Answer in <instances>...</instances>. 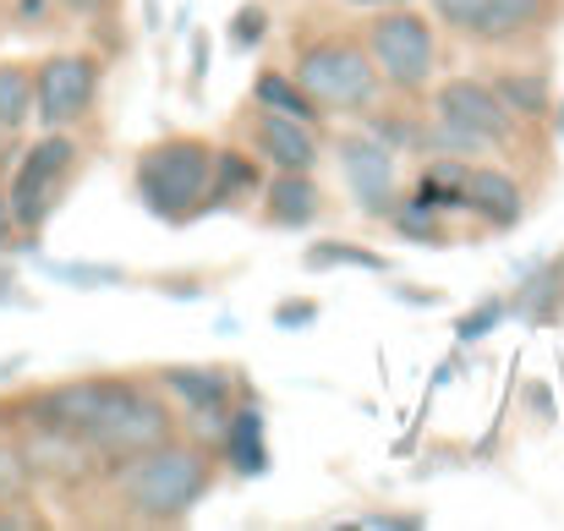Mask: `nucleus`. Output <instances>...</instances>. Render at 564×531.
<instances>
[{
    "label": "nucleus",
    "mask_w": 564,
    "mask_h": 531,
    "mask_svg": "<svg viewBox=\"0 0 564 531\" xmlns=\"http://www.w3.org/2000/svg\"><path fill=\"white\" fill-rule=\"evenodd\" d=\"M263 33H269V11H263V6H241V11L230 17V44H236V50L263 44Z\"/></svg>",
    "instance_id": "c85d7f7f"
},
{
    "label": "nucleus",
    "mask_w": 564,
    "mask_h": 531,
    "mask_svg": "<svg viewBox=\"0 0 564 531\" xmlns=\"http://www.w3.org/2000/svg\"><path fill=\"white\" fill-rule=\"evenodd\" d=\"M291 77L307 88V99H313L318 110H340V116L368 110L378 94L373 55H368L357 39H340V33H324V39L302 44Z\"/></svg>",
    "instance_id": "7ed1b4c3"
},
{
    "label": "nucleus",
    "mask_w": 564,
    "mask_h": 531,
    "mask_svg": "<svg viewBox=\"0 0 564 531\" xmlns=\"http://www.w3.org/2000/svg\"><path fill=\"white\" fill-rule=\"evenodd\" d=\"M28 483H33V472H28L22 449L0 444V505H17V499L28 494Z\"/></svg>",
    "instance_id": "cd10ccee"
},
{
    "label": "nucleus",
    "mask_w": 564,
    "mask_h": 531,
    "mask_svg": "<svg viewBox=\"0 0 564 531\" xmlns=\"http://www.w3.org/2000/svg\"><path fill=\"white\" fill-rule=\"evenodd\" d=\"M214 472H208V455L192 449V444H160L149 455H132L116 466V494L127 505V516L138 521H154V527H171V521H187L192 505L208 494Z\"/></svg>",
    "instance_id": "f257e3e1"
},
{
    "label": "nucleus",
    "mask_w": 564,
    "mask_h": 531,
    "mask_svg": "<svg viewBox=\"0 0 564 531\" xmlns=\"http://www.w3.org/2000/svg\"><path fill=\"white\" fill-rule=\"evenodd\" d=\"M460 192H466V208L471 214H482L494 230H510V225H521V186L505 176V171H488V165H466V176H460Z\"/></svg>",
    "instance_id": "2eb2a0df"
},
{
    "label": "nucleus",
    "mask_w": 564,
    "mask_h": 531,
    "mask_svg": "<svg viewBox=\"0 0 564 531\" xmlns=\"http://www.w3.org/2000/svg\"><path fill=\"white\" fill-rule=\"evenodd\" d=\"M72 11H83V17H94V11H105V0H66Z\"/></svg>",
    "instance_id": "58836bf2"
},
{
    "label": "nucleus",
    "mask_w": 564,
    "mask_h": 531,
    "mask_svg": "<svg viewBox=\"0 0 564 531\" xmlns=\"http://www.w3.org/2000/svg\"><path fill=\"white\" fill-rule=\"evenodd\" d=\"M44 274L72 280L77 291H99V285H127V274L116 263H44Z\"/></svg>",
    "instance_id": "a878e982"
},
{
    "label": "nucleus",
    "mask_w": 564,
    "mask_h": 531,
    "mask_svg": "<svg viewBox=\"0 0 564 531\" xmlns=\"http://www.w3.org/2000/svg\"><path fill=\"white\" fill-rule=\"evenodd\" d=\"M302 263H307V269H368V274H383V269H389L378 252L351 247V241H313V247L302 252Z\"/></svg>",
    "instance_id": "5701e85b"
},
{
    "label": "nucleus",
    "mask_w": 564,
    "mask_h": 531,
    "mask_svg": "<svg viewBox=\"0 0 564 531\" xmlns=\"http://www.w3.org/2000/svg\"><path fill=\"white\" fill-rule=\"evenodd\" d=\"M560 132H564V105H560Z\"/></svg>",
    "instance_id": "a19ab883"
},
{
    "label": "nucleus",
    "mask_w": 564,
    "mask_h": 531,
    "mask_svg": "<svg viewBox=\"0 0 564 531\" xmlns=\"http://www.w3.org/2000/svg\"><path fill=\"white\" fill-rule=\"evenodd\" d=\"M549 0H433L438 22H449L460 39L477 44H505L516 33H527L532 22H543Z\"/></svg>",
    "instance_id": "1a4fd4ad"
},
{
    "label": "nucleus",
    "mask_w": 564,
    "mask_h": 531,
    "mask_svg": "<svg viewBox=\"0 0 564 531\" xmlns=\"http://www.w3.org/2000/svg\"><path fill=\"white\" fill-rule=\"evenodd\" d=\"M527 400H532V405H538V411H549V405H554V400H549V389H543V383H538V389H527Z\"/></svg>",
    "instance_id": "4c0bfd02"
},
{
    "label": "nucleus",
    "mask_w": 564,
    "mask_h": 531,
    "mask_svg": "<svg viewBox=\"0 0 564 531\" xmlns=\"http://www.w3.org/2000/svg\"><path fill=\"white\" fill-rule=\"evenodd\" d=\"M433 105H438V121H449V127H460L482 143H505L510 127H516V116L499 105L494 83H477V77H449Z\"/></svg>",
    "instance_id": "9d476101"
},
{
    "label": "nucleus",
    "mask_w": 564,
    "mask_h": 531,
    "mask_svg": "<svg viewBox=\"0 0 564 531\" xmlns=\"http://www.w3.org/2000/svg\"><path fill=\"white\" fill-rule=\"evenodd\" d=\"M318 208H324V192H318L313 171H280V176L269 181V192H263V219L280 225V230L313 225Z\"/></svg>",
    "instance_id": "4468645a"
},
{
    "label": "nucleus",
    "mask_w": 564,
    "mask_h": 531,
    "mask_svg": "<svg viewBox=\"0 0 564 531\" xmlns=\"http://www.w3.org/2000/svg\"><path fill=\"white\" fill-rule=\"evenodd\" d=\"M28 116H33V72L6 61V66H0V127L17 132Z\"/></svg>",
    "instance_id": "4be33fe9"
},
{
    "label": "nucleus",
    "mask_w": 564,
    "mask_h": 531,
    "mask_svg": "<svg viewBox=\"0 0 564 531\" xmlns=\"http://www.w3.org/2000/svg\"><path fill=\"white\" fill-rule=\"evenodd\" d=\"M394 230L411 236L416 247H449V230L438 225V214H433V208H416V203L394 208Z\"/></svg>",
    "instance_id": "b1692460"
},
{
    "label": "nucleus",
    "mask_w": 564,
    "mask_h": 531,
    "mask_svg": "<svg viewBox=\"0 0 564 531\" xmlns=\"http://www.w3.org/2000/svg\"><path fill=\"white\" fill-rule=\"evenodd\" d=\"M22 460L33 477H50V483H88L105 466L94 455V444L83 433H66V427H33L22 444Z\"/></svg>",
    "instance_id": "f8f14e48"
},
{
    "label": "nucleus",
    "mask_w": 564,
    "mask_h": 531,
    "mask_svg": "<svg viewBox=\"0 0 564 531\" xmlns=\"http://www.w3.org/2000/svg\"><path fill=\"white\" fill-rule=\"evenodd\" d=\"M494 94L521 121H543L554 110L549 105V77H538V72H505V77H494Z\"/></svg>",
    "instance_id": "412c9836"
},
{
    "label": "nucleus",
    "mask_w": 564,
    "mask_h": 531,
    "mask_svg": "<svg viewBox=\"0 0 564 531\" xmlns=\"http://www.w3.org/2000/svg\"><path fill=\"white\" fill-rule=\"evenodd\" d=\"M72 165H77V143L61 138V132H50L44 143H33V149L22 154V165H17V176H11V192H6L11 219H17L22 230H39V225L55 214Z\"/></svg>",
    "instance_id": "39448f33"
},
{
    "label": "nucleus",
    "mask_w": 564,
    "mask_h": 531,
    "mask_svg": "<svg viewBox=\"0 0 564 531\" xmlns=\"http://www.w3.org/2000/svg\"><path fill=\"white\" fill-rule=\"evenodd\" d=\"M340 176L362 214H394V149H383L378 138H340Z\"/></svg>",
    "instance_id": "9b49d317"
},
{
    "label": "nucleus",
    "mask_w": 564,
    "mask_h": 531,
    "mask_svg": "<svg viewBox=\"0 0 564 531\" xmlns=\"http://www.w3.org/2000/svg\"><path fill=\"white\" fill-rule=\"evenodd\" d=\"M252 99H258V110H280V116H296V121H318L324 110L307 99V88L296 83V77H285V72H263L258 83H252Z\"/></svg>",
    "instance_id": "aec40b11"
},
{
    "label": "nucleus",
    "mask_w": 564,
    "mask_h": 531,
    "mask_svg": "<svg viewBox=\"0 0 564 531\" xmlns=\"http://www.w3.org/2000/svg\"><path fill=\"white\" fill-rule=\"evenodd\" d=\"M127 394H138L132 378H77V383H55L39 400H28L33 427H66V433H88L99 427Z\"/></svg>",
    "instance_id": "0eeeda50"
},
{
    "label": "nucleus",
    "mask_w": 564,
    "mask_h": 531,
    "mask_svg": "<svg viewBox=\"0 0 564 531\" xmlns=\"http://www.w3.org/2000/svg\"><path fill=\"white\" fill-rule=\"evenodd\" d=\"M516 318H532V324H554L564 313V263H543V269H521V285L516 296L505 302Z\"/></svg>",
    "instance_id": "dca6fc26"
},
{
    "label": "nucleus",
    "mask_w": 564,
    "mask_h": 531,
    "mask_svg": "<svg viewBox=\"0 0 564 531\" xmlns=\"http://www.w3.org/2000/svg\"><path fill=\"white\" fill-rule=\"evenodd\" d=\"M225 460L236 477H263L269 472V444H263V411L241 405L225 422Z\"/></svg>",
    "instance_id": "f3484780"
},
{
    "label": "nucleus",
    "mask_w": 564,
    "mask_h": 531,
    "mask_svg": "<svg viewBox=\"0 0 564 531\" xmlns=\"http://www.w3.org/2000/svg\"><path fill=\"white\" fill-rule=\"evenodd\" d=\"M258 186H263V176H258L252 154H241V149H214V181H208V208H219V203H230V197H252Z\"/></svg>",
    "instance_id": "6ab92c4d"
},
{
    "label": "nucleus",
    "mask_w": 564,
    "mask_h": 531,
    "mask_svg": "<svg viewBox=\"0 0 564 531\" xmlns=\"http://www.w3.org/2000/svg\"><path fill=\"white\" fill-rule=\"evenodd\" d=\"M0 527H39L28 510H0Z\"/></svg>",
    "instance_id": "f704fd0d"
},
{
    "label": "nucleus",
    "mask_w": 564,
    "mask_h": 531,
    "mask_svg": "<svg viewBox=\"0 0 564 531\" xmlns=\"http://www.w3.org/2000/svg\"><path fill=\"white\" fill-rule=\"evenodd\" d=\"M208 181H214V149L203 138H165L138 160V197L154 219L182 225L208 208Z\"/></svg>",
    "instance_id": "f03ea898"
},
{
    "label": "nucleus",
    "mask_w": 564,
    "mask_h": 531,
    "mask_svg": "<svg viewBox=\"0 0 564 531\" xmlns=\"http://www.w3.org/2000/svg\"><path fill=\"white\" fill-rule=\"evenodd\" d=\"M368 55H373L383 83H394L400 94H422L433 83V66H438L433 22L411 6H383L368 22Z\"/></svg>",
    "instance_id": "20e7f679"
},
{
    "label": "nucleus",
    "mask_w": 564,
    "mask_h": 531,
    "mask_svg": "<svg viewBox=\"0 0 564 531\" xmlns=\"http://www.w3.org/2000/svg\"><path fill=\"white\" fill-rule=\"evenodd\" d=\"M362 527H389V531H411V527H422V516H362Z\"/></svg>",
    "instance_id": "2f4dec72"
},
{
    "label": "nucleus",
    "mask_w": 564,
    "mask_h": 531,
    "mask_svg": "<svg viewBox=\"0 0 564 531\" xmlns=\"http://www.w3.org/2000/svg\"><path fill=\"white\" fill-rule=\"evenodd\" d=\"M252 138H258L263 160H274L280 171H313V165H318V138H313V127H307V121H296V116L258 110Z\"/></svg>",
    "instance_id": "ddd939ff"
},
{
    "label": "nucleus",
    "mask_w": 564,
    "mask_h": 531,
    "mask_svg": "<svg viewBox=\"0 0 564 531\" xmlns=\"http://www.w3.org/2000/svg\"><path fill=\"white\" fill-rule=\"evenodd\" d=\"M411 203H416V208H433V214H444V208H466V192H460V181H449V176H438V171H427V176L416 181Z\"/></svg>",
    "instance_id": "bb28decb"
},
{
    "label": "nucleus",
    "mask_w": 564,
    "mask_h": 531,
    "mask_svg": "<svg viewBox=\"0 0 564 531\" xmlns=\"http://www.w3.org/2000/svg\"><path fill=\"white\" fill-rule=\"evenodd\" d=\"M94 94H99V61L94 55H50L33 72V116L50 132H61L77 116H88Z\"/></svg>",
    "instance_id": "6e6552de"
},
{
    "label": "nucleus",
    "mask_w": 564,
    "mask_h": 531,
    "mask_svg": "<svg viewBox=\"0 0 564 531\" xmlns=\"http://www.w3.org/2000/svg\"><path fill=\"white\" fill-rule=\"evenodd\" d=\"M6 302H22V296H17V274H11V269H0V307H6Z\"/></svg>",
    "instance_id": "72a5a7b5"
},
{
    "label": "nucleus",
    "mask_w": 564,
    "mask_h": 531,
    "mask_svg": "<svg viewBox=\"0 0 564 531\" xmlns=\"http://www.w3.org/2000/svg\"><path fill=\"white\" fill-rule=\"evenodd\" d=\"M203 72H208V39H203V33H192V88L203 83Z\"/></svg>",
    "instance_id": "7c9ffc66"
},
{
    "label": "nucleus",
    "mask_w": 564,
    "mask_h": 531,
    "mask_svg": "<svg viewBox=\"0 0 564 531\" xmlns=\"http://www.w3.org/2000/svg\"><path fill=\"white\" fill-rule=\"evenodd\" d=\"M160 291H171V296H182V302H192V296H197V285H187V280H176V285H160Z\"/></svg>",
    "instance_id": "e433bc0d"
},
{
    "label": "nucleus",
    "mask_w": 564,
    "mask_h": 531,
    "mask_svg": "<svg viewBox=\"0 0 564 531\" xmlns=\"http://www.w3.org/2000/svg\"><path fill=\"white\" fill-rule=\"evenodd\" d=\"M88 444H94V455L116 472L121 460H132V455H149V449H160V444H171L176 438V416L154 400V394H127L99 427H88L83 433Z\"/></svg>",
    "instance_id": "423d86ee"
},
{
    "label": "nucleus",
    "mask_w": 564,
    "mask_h": 531,
    "mask_svg": "<svg viewBox=\"0 0 564 531\" xmlns=\"http://www.w3.org/2000/svg\"><path fill=\"white\" fill-rule=\"evenodd\" d=\"M11 225H17V219H11V203L0 197V247H11Z\"/></svg>",
    "instance_id": "c9c22d12"
},
{
    "label": "nucleus",
    "mask_w": 564,
    "mask_h": 531,
    "mask_svg": "<svg viewBox=\"0 0 564 531\" xmlns=\"http://www.w3.org/2000/svg\"><path fill=\"white\" fill-rule=\"evenodd\" d=\"M362 6H405V0H362Z\"/></svg>",
    "instance_id": "ea45409f"
},
{
    "label": "nucleus",
    "mask_w": 564,
    "mask_h": 531,
    "mask_svg": "<svg viewBox=\"0 0 564 531\" xmlns=\"http://www.w3.org/2000/svg\"><path fill=\"white\" fill-rule=\"evenodd\" d=\"M160 383L187 400V411H230V372L225 367H165Z\"/></svg>",
    "instance_id": "a211bd4d"
},
{
    "label": "nucleus",
    "mask_w": 564,
    "mask_h": 531,
    "mask_svg": "<svg viewBox=\"0 0 564 531\" xmlns=\"http://www.w3.org/2000/svg\"><path fill=\"white\" fill-rule=\"evenodd\" d=\"M505 313H510V307H505V296H482L471 313H460V318H455V340H460V346L488 340V335H494V324H499Z\"/></svg>",
    "instance_id": "393cba45"
},
{
    "label": "nucleus",
    "mask_w": 564,
    "mask_h": 531,
    "mask_svg": "<svg viewBox=\"0 0 564 531\" xmlns=\"http://www.w3.org/2000/svg\"><path fill=\"white\" fill-rule=\"evenodd\" d=\"M313 324H318V302H307V296H302V302L291 296V302L274 307V329H291V335H296V329H313Z\"/></svg>",
    "instance_id": "c756f323"
},
{
    "label": "nucleus",
    "mask_w": 564,
    "mask_h": 531,
    "mask_svg": "<svg viewBox=\"0 0 564 531\" xmlns=\"http://www.w3.org/2000/svg\"><path fill=\"white\" fill-rule=\"evenodd\" d=\"M394 296L411 302V307H438L444 302V291H405V285H394Z\"/></svg>",
    "instance_id": "473e14b6"
}]
</instances>
